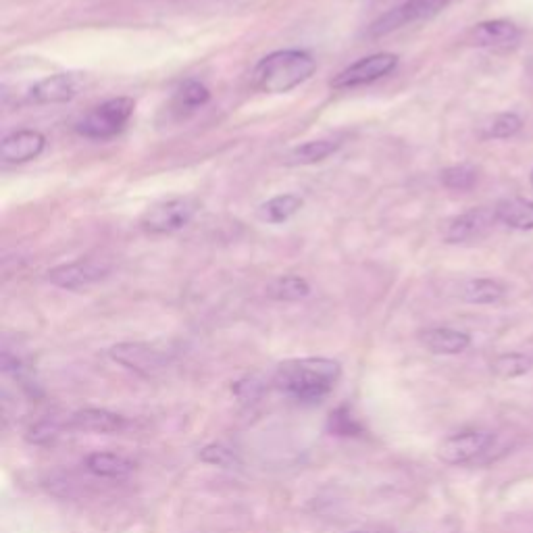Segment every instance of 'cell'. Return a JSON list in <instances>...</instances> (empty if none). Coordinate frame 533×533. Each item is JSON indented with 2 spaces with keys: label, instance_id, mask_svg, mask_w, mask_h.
Instances as JSON below:
<instances>
[{
  "label": "cell",
  "instance_id": "1",
  "mask_svg": "<svg viewBox=\"0 0 533 533\" xmlns=\"http://www.w3.org/2000/svg\"><path fill=\"white\" fill-rule=\"evenodd\" d=\"M340 373V363L332 359H292L277 367L273 384L279 392H284L286 396L302 404H315L334 390Z\"/></svg>",
  "mask_w": 533,
  "mask_h": 533
},
{
  "label": "cell",
  "instance_id": "2",
  "mask_svg": "<svg viewBox=\"0 0 533 533\" xmlns=\"http://www.w3.org/2000/svg\"><path fill=\"white\" fill-rule=\"evenodd\" d=\"M315 69V59L304 50H277L255 67L252 80L261 92L284 94L307 82Z\"/></svg>",
  "mask_w": 533,
  "mask_h": 533
},
{
  "label": "cell",
  "instance_id": "3",
  "mask_svg": "<svg viewBox=\"0 0 533 533\" xmlns=\"http://www.w3.org/2000/svg\"><path fill=\"white\" fill-rule=\"evenodd\" d=\"M136 103L128 96L111 98L107 103L94 107L86 117L75 125V132L90 140H109L123 132L125 125L132 119Z\"/></svg>",
  "mask_w": 533,
  "mask_h": 533
},
{
  "label": "cell",
  "instance_id": "4",
  "mask_svg": "<svg viewBox=\"0 0 533 533\" xmlns=\"http://www.w3.org/2000/svg\"><path fill=\"white\" fill-rule=\"evenodd\" d=\"M450 3L452 0H404V3L390 9L369 25L367 38H384L400 28H406V25L431 19L444 11V7H448Z\"/></svg>",
  "mask_w": 533,
  "mask_h": 533
},
{
  "label": "cell",
  "instance_id": "5",
  "mask_svg": "<svg viewBox=\"0 0 533 533\" xmlns=\"http://www.w3.org/2000/svg\"><path fill=\"white\" fill-rule=\"evenodd\" d=\"M200 205L196 198L190 196H177L169 200H161L157 205H152L144 217L142 227L150 234H173L186 227L194 215L198 213Z\"/></svg>",
  "mask_w": 533,
  "mask_h": 533
},
{
  "label": "cell",
  "instance_id": "6",
  "mask_svg": "<svg viewBox=\"0 0 533 533\" xmlns=\"http://www.w3.org/2000/svg\"><path fill=\"white\" fill-rule=\"evenodd\" d=\"M113 265L109 259L103 257H86L80 261H73L69 265H61L48 271V282L63 288V290H82L88 288L100 279H105L111 273Z\"/></svg>",
  "mask_w": 533,
  "mask_h": 533
},
{
  "label": "cell",
  "instance_id": "7",
  "mask_svg": "<svg viewBox=\"0 0 533 533\" xmlns=\"http://www.w3.org/2000/svg\"><path fill=\"white\" fill-rule=\"evenodd\" d=\"M494 444V434L486 429H463L452 434L438 446V459L446 465H467L477 456L490 450Z\"/></svg>",
  "mask_w": 533,
  "mask_h": 533
},
{
  "label": "cell",
  "instance_id": "8",
  "mask_svg": "<svg viewBox=\"0 0 533 533\" xmlns=\"http://www.w3.org/2000/svg\"><path fill=\"white\" fill-rule=\"evenodd\" d=\"M109 357L111 361H115L117 365L130 369L138 375L150 377V375H157L159 371H163L169 363L167 352L144 344V342H121L115 344L109 350Z\"/></svg>",
  "mask_w": 533,
  "mask_h": 533
},
{
  "label": "cell",
  "instance_id": "9",
  "mask_svg": "<svg viewBox=\"0 0 533 533\" xmlns=\"http://www.w3.org/2000/svg\"><path fill=\"white\" fill-rule=\"evenodd\" d=\"M398 67V57L392 53H377L371 57H365L357 63H352L344 71H340L332 86L336 90H348V88H357V86H367L377 80L386 78L394 69Z\"/></svg>",
  "mask_w": 533,
  "mask_h": 533
},
{
  "label": "cell",
  "instance_id": "10",
  "mask_svg": "<svg viewBox=\"0 0 533 533\" xmlns=\"http://www.w3.org/2000/svg\"><path fill=\"white\" fill-rule=\"evenodd\" d=\"M494 223H498L494 209L488 207L471 209L446 223L444 240L450 244H467L481 240L492 230Z\"/></svg>",
  "mask_w": 533,
  "mask_h": 533
},
{
  "label": "cell",
  "instance_id": "11",
  "mask_svg": "<svg viewBox=\"0 0 533 533\" xmlns=\"http://www.w3.org/2000/svg\"><path fill=\"white\" fill-rule=\"evenodd\" d=\"M82 86L80 75L75 73H55L34 84L28 92V100L34 105H57L67 103L73 96H78Z\"/></svg>",
  "mask_w": 533,
  "mask_h": 533
},
{
  "label": "cell",
  "instance_id": "12",
  "mask_svg": "<svg viewBox=\"0 0 533 533\" xmlns=\"http://www.w3.org/2000/svg\"><path fill=\"white\" fill-rule=\"evenodd\" d=\"M521 38V32L513 21L506 19H492L477 23L469 32V44L479 48H509L515 46Z\"/></svg>",
  "mask_w": 533,
  "mask_h": 533
},
{
  "label": "cell",
  "instance_id": "13",
  "mask_svg": "<svg viewBox=\"0 0 533 533\" xmlns=\"http://www.w3.org/2000/svg\"><path fill=\"white\" fill-rule=\"evenodd\" d=\"M44 146H46V138L40 132L19 130V132L9 134L3 142H0V159L11 165L28 163L40 157Z\"/></svg>",
  "mask_w": 533,
  "mask_h": 533
},
{
  "label": "cell",
  "instance_id": "14",
  "mask_svg": "<svg viewBox=\"0 0 533 533\" xmlns=\"http://www.w3.org/2000/svg\"><path fill=\"white\" fill-rule=\"evenodd\" d=\"M69 425L80 429V431H88V434H119V431L125 429L128 421L125 417L111 413L107 409H84L73 413L69 419Z\"/></svg>",
  "mask_w": 533,
  "mask_h": 533
},
{
  "label": "cell",
  "instance_id": "15",
  "mask_svg": "<svg viewBox=\"0 0 533 533\" xmlns=\"http://www.w3.org/2000/svg\"><path fill=\"white\" fill-rule=\"evenodd\" d=\"M421 344L434 354H461L469 348L471 338L459 329L450 327H431L421 334Z\"/></svg>",
  "mask_w": 533,
  "mask_h": 533
},
{
  "label": "cell",
  "instance_id": "16",
  "mask_svg": "<svg viewBox=\"0 0 533 533\" xmlns=\"http://www.w3.org/2000/svg\"><path fill=\"white\" fill-rule=\"evenodd\" d=\"M342 146V140L338 138H323V140H311L296 146L292 152H288L284 163L290 167H302V165H315L332 157L334 152Z\"/></svg>",
  "mask_w": 533,
  "mask_h": 533
},
{
  "label": "cell",
  "instance_id": "17",
  "mask_svg": "<svg viewBox=\"0 0 533 533\" xmlns=\"http://www.w3.org/2000/svg\"><path fill=\"white\" fill-rule=\"evenodd\" d=\"M86 469L105 479H125L134 473V463L115 452H94L86 459Z\"/></svg>",
  "mask_w": 533,
  "mask_h": 533
},
{
  "label": "cell",
  "instance_id": "18",
  "mask_svg": "<svg viewBox=\"0 0 533 533\" xmlns=\"http://www.w3.org/2000/svg\"><path fill=\"white\" fill-rule=\"evenodd\" d=\"M496 219L513 230H533V202L525 198H504L494 207Z\"/></svg>",
  "mask_w": 533,
  "mask_h": 533
},
{
  "label": "cell",
  "instance_id": "19",
  "mask_svg": "<svg viewBox=\"0 0 533 533\" xmlns=\"http://www.w3.org/2000/svg\"><path fill=\"white\" fill-rule=\"evenodd\" d=\"M302 209V198L296 194H279L259 209V217L267 223H286Z\"/></svg>",
  "mask_w": 533,
  "mask_h": 533
},
{
  "label": "cell",
  "instance_id": "20",
  "mask_svg": "<svg viewBox=\"0 0 533 533\" xmlns=\"http://www.w3.org/2000/svg\"><path fill=\"white\" fill-rule=\"evenodd\" d=\"M459 296L469 304H494L502 300L504 286L494 282V279H469L463 284Z\"/></svg>",
  "mask_w": 533,
  "mask_h": 533
},
{
  "label": "cell",
  "instance_id": "21",
  "mask_svg": "<svg viewBox=\"0 0 533 533\" xmlns=\"http://www.w3.org/2000/svg\"><path fill=\"white\" fill-rule=\"evenodd\" d=\"M309 294H311V288L307 284V279H302L298 275L277 277L267 288V296L277 302H298L302 298H307Z\"/></svg>",
  "mask_w": 533,
  "mask_h": 533
},
{
  "label": "cell",
  "instance_id": "22",
  "mask_svg": "<svg viewBox=\"0 0 533 533\" xmlns=\"http://www.w3.org/2000/svg\"><path fill=\"white\" fill-rule=\"evenodd\" d=\"M211 98V92L205 84H200L196 80H188L180 86V90L175 92L173 96V109L180 111L182 115L184 113H192L200 107H205L209 103Z\"/></svg>",
  "mask_w": 533,
  "mask_h": 533
},
{
  "label": "cell",
  "instance_id": "23",
  "mask_svg": "<svg viewBox=\"0 0 533 533\" xmlns=\"http://www.w3.org/2000/svg\"><path fill=\"white\" fill-rule=\"evenodd\" d=\"M533 367V359L521 352H506L492 361V373L500 379H515L529 373Z\"/></svg>",
  "mask_w": 533,
  "mask_h": 533
},
{
  "label": "cell",
  "instance_id": "24",
  "mask_svg": "<svg viewBox=\"0 0 533 533\" xmlns=\"http://www.w3.org/2000/svg\"><path fill=\"white\" fill-rule=\"evenodd\" d=\"M440 182L454 192H467L477 184V169L473 165H454L440 173Z\"/></svg>",
  "mask_w": 533,
  "mask_h": 533
},
{
  "label": "cell",
  "instance_id": "25",
  "mask_svg": "<svg viewBox=\"0 0 533 533\" xmlns=\"http://www.w3.org/2000/svg\"><path fill=\"white\" fill-rule=\"evenodd\" d=\"M198 459L207 465L221 467V469H236L242 465L240 456L223 444H209L198 452Z\"/></svg>",
  "mask_w": 533,
  "mask_h": 533
},
{
  "label": "cell",
  "instance_id": "26",
  "mask_svg": "<svg viewBox=\"0 0 533 533\" xmlns=\"http://www.w3.org/2000/svg\"><path fill=\"white\" fill-rule=\"evenodd\" d=\"M521 128H523L521 117H517L515 113H502L486 125V138H500V140L513 138L515 134L521 132Z\"/></svg>",
  "mask_w": 533,
  "mask_h": 533
},
{
  "label": "cell",
  "instance_id": "27",
  "mask_svg": "<svg viewBox=\"0 0 533 533\" xmlns=\"http://www.w3.org/2000/svg\"><path fill=\"white\" fill-rule=\"evenodd\" d=\"M61 434V423H57L55 419H42L40 423H36L32 429H30V434H28V440L32 444H48V442H53L57 436Z\"/></svg>",
  "mask_w": 533,
  "mask_h": 533
},
{
  "label": "cell",
  "instance_id": "28",
  "mask_svg": "<svg viewBox=\"0 0 533 533\" xmlns=\"http://www.w3.org/2000/svg\"><path fill=\"white\" fill-rule=\"evenodd\" d=\"M352 533H373V531H352Z\"/></svg>",
  "mask_w": 533,
  "mask_h": 533
},
{
  "label": "cell",
  "instance_id": "29",
  "mask_svg": "<svg viewBox=\"0 0 533 533\" xmlns=\"http://www.w3.org/2000/svg\"><path fill=\"white\" fill-rule=\"evenodd\" d=\"M531 186H533V173H531Z\"/></svg>",
  "mask_w": 533,
  "mask_h": 533
}]
</instances>
